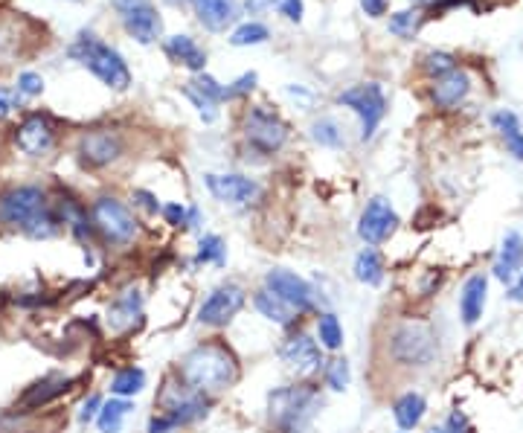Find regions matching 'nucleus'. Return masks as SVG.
<instances>
[{"label": "nucleus", "mask_w": 523, "mask_h": 433, "mask_svg": "<svg viewBox=\"0 0 523 433\" xmlns=\"http://www.w3.org/2000/svg\"><path fill=\"white\" fill-rule=\"evenodd\" d=\"M178 375L189 390L201 396H218L239 381V358L224 343H198L181 358Z\"/></svg>", "instance_id": "nucleus-1"}, {"label": "nucleus", "mask_w": 523, "mask_h": 433, "mask_svg": "<svg viewBox=\"0 0 523 433\" xmlns=\"http://www.w3.org/2000/svg\"><path fill=\"white\" fill-rule=\"evenodd\" d=\"M59 224L62 221L41 186H15L0 195V227L18 230L30 239H53Z\"/></svg>", "instance_id": "nucleus-2"}, {"label": "nucleus", "mask_w": 523, "mask_h": 433, "mask_svg": "<svg viewBox=\"0 0 523 433\" xmlns=\"http://www.w3.org/2000/svg\"><path fill=\"white\" fill-rule=\"evenodd\" d=\"M320 410V393L308 384L279 387L268 396V419L279 433H306Z\"/></svg>", "instance_id": "nucleus-3"}, {"label": "nucleus", "mask_w": 523, "mask_h": 433, "mask_svg": "<svg viewBox=\"0 0 523 433\" xmlns=\"http://www.w3.org/2000/svg\"><path fill=\"white\" fill-rule=\"evenodd\" d=\"M70 56L79 64H85L96 79H102L114 91H125L131 85V73L125 67L123 56L111 50L108 44L96 41L93 35H79V41L70 47Z\"/></svg>", "instance_id": "nucleus-4"}, {"label": "nucleus", "mask_w": 523, "mask_h": 433, "mask_svg": "<svg viewBox=\"0 0 523 433\" xmlns=\"http://www.w3.org/2000/svg\"><path fill=\"white\" fill-rule=\"evenodd\" d=\"M91 224L102 233V239L108 245H117V248L131 245L140 233V224H137L134 213L125 207L123 201H117L111 195H102V198L93 201Z\"/></svg>", "instance_id": "nucleus-5"}, {"label": "nucleus", "mask_w": 523, "mask_h": 433, "mask_svg": "<svg viewBox=\"0 0 523 433\" xmlns=\"http://www.w3.org/2000/svg\"><path fill=\"white\" fill-rule=\"evenodd\" d=\"M390 355L401 367H428L436 358V338L425 323H399L390 332Z\"/></svg>", "instance_id": "nucleus-6"}, {"label": "nucleus", "mask_w": 523, "mask_h": 433, "mask_svg": "<svg viewBox=\"0 0 523 433\" xmlns=\"http://www.w3.org/2000/svg\"><path fill=\"white\" fill-rule=\"evenodd\" d=\"M245 140L262 155H274L288 140V125L268 108H253L245 117Z\"/></svg>", "instance_id": "nucleus-7"}, {"label": "nucleus", "mask_w": 523, "mask_h": 433, "mask_svg": "<svg viewBox=\"0 0 523 433\" xmlns=\"http://www.w3.org/2000/svg\"><path fill=\"white\" fill-rule=\"evenodd\" d=\"M245 303H247L245 288L236 285V282H224V285L213 288L210 297L201 303L198 320H201L204 326H210V329H221V326L233 323V317L245 309Z\"/></svg>", "instance_id": "nucleus-8"}, {"label": "nucleus", "mask_w": 523, "mask_h": 433, "mask_svg": "<svg viewBox=\"0 0 523 433\" xmlns=\"http://www.w3.org/2000/svg\"><path fill=\"white\" fill-rule=\"evenodd\" d=\"M340 105L352 108L358 117H361V137L370 140L375 134V128L381 125L384 114H387V99L384 91L378 85H358V88H349V91L340 93Z\"/></svg>", "instance_id": "nucleus-9"}, {"label": "nucleus", "mask_w": 523, "mask_h": 433, "mask_svg": "<svg viewBox=\"0 0 523 433\" xmlns=\"http://www.w3.org/2000/svg\"><path fill=\"white\" fill-rule=\"evenodd\" d=\"M160 416H166L175 428L189 425L201 416H207V396L189 390L186 384H169L160 396Z\"/></svg>", "instance_id": "nucleus-10"}, {"label": "nucleus", "mask_w": 523, "mask_h": 433, "mask_svg": "<svg viewBox=\"0 0 523 433\" xmlns=\"http://www.w3.org/2000/svg\"><path fill=\"white\" fill-rule=\"evenodd\" d=\"M114 6H117V15L128 35H134L140 44H152L160 38L163 21L152 0H114Z\"/></svg>", "instance_id": "nucleus-11"}, {"label": "nucleus", "mask_w": 523, "mask_h": 433, "mask_svg": "<svg viewBox=\"0 0 523 433\" xmlns=\"http://www.w3.org/2000/svg\"><path fill=\"white\" fill-rule=\"evenodd\" d=\"M265 291H271L274 297H279L285 306H291L297 314L314 309V288L303 277H297L294 271H285V268L268 271L265 274Z\"/></svg>", "instance_id": "nucleus-12"}, {"label": "nucleus", "mask_w": 523, "mask_h": 433, "mask_svg": "<svg viewBox=\"0 0 523 433\" xmlns=\"http://www.w3.org/2000/svg\"><path fill=\"white\" fill-rule=\"evenodd\" d=\"M396 227H399V213L393 210V204L387 198H372L358 221V236L367 245H384L396 233Z\"/></svg>", "instance_id": "nucleus-13"}, {"label": "nucleus", "mask_w": 523, "mask_h": 433, "mask_svg": "<svg viewBox=\"0 0 523 433\" xmlns=\"http://www.w3.org/2000/svg\"><path fill=\"white\" fill-rule=\"evenodd\" d=\"M76 384V378L62 375V372H53V375H44L38 381H32L30 387L21 393V399L15 404V413H32V410H41L50 402H56L59 396L70 393Z\"/></svg>", "instance_id": "nucleus-14"}, {"label": "nucleus", "mask_w": 523, "mask_h": 433, "mask_svg": "<svg viewBox=\"0 0 523 433\" xmlns=\"http://www.w3.org/2000/svg\"><path fill=\"white\" fill-rule=\"evenodd\" d=\"M15 143L24 155L44 157L56 146V125L47 114H30L24 123L18 125Z\"/></svg>", "instance_id": "nucleus-15"}, {"label": "nucleus", "mask_w": 523, "mask_h": 433, "mask_svg": "<svg viewBox=\"0 0 523 433\" xmlns=\"http://www.w3.org/2000/svg\"><path fill=\"white\" fill-rule=\"evenodd\" d=\"M279 358H282V364H285L288 370L294 372V375H300V378L314 375V372L320 370V364H323L317 341H311L303 332H300V335H291L288 341L282 343Z\"/></svg>", "instance_id": "nucleus-16"}, {"label": "nucleus", "mask_w": 523, "mask_h": 433, "mask_svg": "<svg viewBox=\"0 0 523 433\" xmlns=\"http://www.w3.org/2000/svg\"><path fill=\"white\" fill-rule=\"evenodd\" d=\"M120 155H123V140H120L117 131L99 128V131H88V134L79 140V157H82V163L91 166V169L108 166V163H114Z\"/></svg>", "instance_id": "nucleus-17"}, {"label": "nucleus", "mask_w": 523, "mask_h": 433, "mask_svg": "<svg viewBox=\"0 0 523 433\" xmlns=\"http://www.w3.org/2000/svg\"><path fill=\"white\" fill-rule=\"evenodd\" d=\"M207 186L218 201L233 204V207H247L262 195L259 184L245 175H207Z\"/></svg>", "instance_id": "nucleus-18"}, {"label": "nucleus", "mask_w": 523, "mask_h": 433, "mask_svg": "<svg viewBox=\"0 0 523 433\" xmlns=\"http://www.w3.org/2000/svg\"><path fill=\"white\" fill-rule=\"evenodd\" d=\"M143 314V291L140 288H123L111 306H108V326L111 332H128L134 326V320Z\"/></svg>", "instance_id": "nucleus-19"}, {"label": "nucleus", "mask_w": 523, "mask_h": 433, "mask_svg": "<svg viewBox=\"0 0 523 433\" xmlns=\"http://www.w3.org/2000/svg\"><path fill=\"white\" fill-rule=\"evenodd\" d=\"M486 300H489V279L486 274H474L465 279L460 294V317L465 326H477L483 311H486Z\"/></svg>", "instance_id": "nucleus-20"}, {"label": "nucleus", "mask_w": 523, "mask_h": 433, "mask_svg": "<svg viewBox=\"0 0 523 433\" xmlns=\"http://www.w3.org/2000/svg\"><path fill=\"white\" fill-rule=\"evenodd\" d=\"M523 271V236L518 230H509L503 236V245L497 250V259H494V277L500 282H512Z\"/></svg>", "instance_id": "nucleus-21"}, {"label": "nucleus", "mask_w": 523, "mask_h": 433, "mask_svg": "<svg viewBox=\"0 0 523 433\" xmlns=\"http://www.w3.org/2000/svg\"><path fill=\"white\" fill-rule=\"evenodd\" d=\"M471 91V79H468V73L465 70H451V73H445V76H439L436 79V85H433V102H436V108H454V105H460L462 99L468 96Z\"/></svg>", "instance_id": "nucleus-22"}, {"label": "nucleus", "mask_w": 523, "mask_h": 433, "mask_svg": "<svg viewBox=\"0 0 523 433\" xmlns=\"http://www.w3.org/2000/svg\"><path fill=\"white\" fill-rule=\"evenodd\" d=\"M207 30H227L236 21V0H189Z\"/></svg>", "instance_id": "nucleus-23"}, {"label": "nucleus", "mask_w": 523, "mask_h": 433, "mask_svg": "<svg viewBox=\"0 0 523 433\" xmlns=\"http://www.w3.org/2000/svg\"><path fill=\"white\" fill-rule=\"evenodd\" d=\"M425 413H428V402H425V396L416 393V390H410V393L399 396L396 404H393V419H396V425H399L401 431H413V428H419L422 419H425Z\"/></svg>", "instance_id": "nucleus-24"}, {"label": "nucleus", "mask_w": 523, "mask_h": 433, "mask_svg": "<svg viewBox=\"0 0 523 433\" xmlns=\"http://www.w3.org/2000/svg\"><path fill=\"white\" fill-rule=\"evenodd\" d=\"M166 53H169V59H175L178 64H186L189 70H204V64H207L204 50L189 35H172L166 41Z\"/></svg>", "instance_id": "nucleus-25"}, {"label": "nucleus", "mask_w": 523, "mask_h": 433, "mask_svg": "<svg viewBox=\"0 0 523 433\" xmlns=\"http://www.w3.org/2000/svg\"><path fill=\"white\" fill-rule=\"evenodd\" d=\"M253 306H256V311H259L265 320H271V323H277V326H291V323L297 320V311L291 309V306H285L279 297H274V294L265 291V288H259V291L253 294Z\"/></svg>", "instance_id": "nucleus-26"}, {"label": "nucleus", "mask_w": 523, "mask_h": 433, "mask_svg": "<svg viewBox=\"0 0 523 433\" xmlns=\"http://www.w3.org/2000/svg\"><path fill=\"white\" fill-rule=\"evenodd\" d=\"M355 279L364 282V285H381L384 282V259L381 253L372 248H364L355 256Z\"/></svg>", "instance_id": "nucleus-27"}, {"label": "nucleus", "mask_w": 523, "mask_h": 433, "mask_svg": "<svg viewBox=\"0 0 523 433\" xmlns=\"http://www.w3.org/2000/svg\"><path fill=\"white\" fill-rule=\"evenodd\" d=\"M492 123L494 128L500 131V137L506 140V149L518 157V160H523V131L518 117H515L512 111H497L492 117Z\"/></svg>", "instance_id": "nucleus-28"}, {"label": "nucleus", "mask_w": 523, "mask_h": 433, "mask_svg": "<svg viewBox=\"0 0 523 433\" xmlns=\"http://www.w3.org/2000/svg\"><path fill=\"white\" fill-rule=\"evenodd\" d=\"M128 413H131V404L125 402V399L102 402L99 416H96V428H99L102 433H120L123 431V422Z\"/></svg>", "instance_id": "nucleus-29"}, {"label": "nucleus", "mask_w": 523, "mask_h": 433, "mask_svg": "<svg viewBox=\"0 0 523 433\" xmlns=\"http://www.w3.org/2000/svg\"><path fill=\"white\" fill-rule=\"evenodd\" d=\"M143 387H146V372L140 367H125L111 378V393L117 399H131V396L143 393Z\"/></svg>", "instance_id": "nucleus-30"}, {"label": "nucleus", "mask_w": 523, "mask_h": 433, "mask_svg": "<svg viewBox=\"0 0 523 433\" xmlns=\"http://www.w3.org/2000/svg\"><path fill=\"white\" fill-rule=\"evenodd\" d=\"M317 341L329 352H338L340 346H343V326H340V320L332 311L317 317Z\"/></svg>", "instance_id": "nucleus-31"}, {"label": "nucleus", "mask_w": 523, "mask_h": 433, "mask_svg": "<svg viewBox=\"0 0 523 433\" xmlns=\"http://www.w3.org/2000/svg\"><path fill=\"white\" fill-rule=\"evenodd\" d=\"M352 381V372H349V361L346 358H335L326 364V387L335 390V393H343Z\"/></svg>", "instance_id": "nucleus-32"}, {"label": "nucleus", "mask_w": 523, "mask_h": 433, "mask_svg": "<svg viewBox=\"0 0 523 433\" xmlns=\"http://www.w3.org/2000/svg\"><path fill=\"white\" fill-rule=\"evenodd\" d=\"M224 253H227V248H224L221 236L210 233V236H204L201 245H198V262H201V265H221V262H224Z\"/></svg>", "instance_id": "nucleus-33"}, {"label": "nucleus", "mask_w": 523, "mask_h": 433, "mask_svg": "<svg viewBox=\"0 0 523 433\" xmlns=\"http://www.w3.org/2000/svg\"><path fill=\"white\" fill-rule=\"evenodd\" d=\"M262 41H268V27H262V24H242L230 35V44H236V47H250V44H262Z\"/></svg>", "instance_id": "nucleus-34"}, {"label": "nucleus", "mask_w": 523, "mask_h": 433, "mask_svg": "<svg viewBox=\"0 0 523 433\" xmlns=\"http://www.w3.org/2000/svg\"><path fill=\"white\" fill-rule=\"evenodd\" d=\"M311 137L320 143V146H340L343 143V137H340V128L335 120H317V123L311 125Z\"/></svg>", "instance_id": "nucleus-35"}, {"label": "nucleus", "mask_w": 523, "mask_h": 433, "mask_svg": "<svg viewBox=\"0 0 523 433\" xmlns=\"http://www.w3.org/2000/svg\"><path fill=\"white\" fill-rule=\"evenodd\" d=\"M163 216L172 227H195L198 224V210H186L181 204H169L163 207Z\"/></svg>", "instance_id": "nucleus-36"}, {"label": "nucleus", "mask_w": 523, "mask_h": 433, "mask_svg": "<svg viewBox=\"0 0 523 433\" xmlns=\"http://www.w3.org/2000/svg\"><path fill=\"white\" fill-rule=\"evenodd\" d=\"M390 30L396 32V35H404V38H410L413 32L419 30V12H399V15H393V21H390Z\"/></svg>", "instance_id": "nucleus-37"}, {"label": "nucleus", "mask_w": 523, "mask_h": 433, "mask_svg": "<svg viewBox=\"0 0 523 433\" xmlns=\"http://www.w3.org/2000/svg\"><path fill=\"white\" fill-rule=\"evenodd\" d=\"M425 70H428V73H436V76H445V73L457 70V62H454V56H448V53H431V56L425 59Z\"/></svg>", "instance_id": "nucleus-38"}, {"label": "nucleus", "mask_w": 523, "mask_h": 433, "mask_svg": "<svg viewBox=\"0 0 523 433\" xmlns=\"http://www.w3.org/2000/svg\"><path fill=\"white\" fill-rule=\"evenodd\" d=\"M186 96H189V99L198 105V111H201V117H204L207 123H210V120H216V102H210L204 93H198L195 88H192V85L186 88Z\"/></svg>", "instance_id": "nucleus-39"}, {"label": "nucleus", "mask_w": 523, "mask_h": 433, "mask_svg": "<svg viewBox=\"0 0 523 433\" xmlns=\"http://www.w3.org/2000/svg\"><path fill=\"white\" fill-rule=\"evenodd\" d=\"M41 91H44V79H41L38 73H21V79H18V93H24V96H38Z\"/></svg>", "instance_id": "nucleus-40"}, {"label": "nucleus", "mask_w": 523, "mask_h": 433, "mask_svg": "<svg viewBox=\"0 0 523 433\" xmlns=\"http://www.w3.org/2000/svg\"><path fill=\"white\" fill-rule=\"evenodd\" d=\"M431 433H471V428H468V419L457 410V413L448 416V422L442 428H433Z\"/></svg>", "instance_id": "nucleus-41"}, {"label": "nucleus", "mask_w": 523, "mask_h": 433, "mask_svg": "<svg viewBox=\"0 0 523 433\" xmlns=\"http://www.w3.org/2000/svg\"><path fill=\"white\" fill-rule=\"evenodd\" d=\"M18 102H21V93H15L12 88H0V120L9 117L18 108Z\"/></svg>", "instance_id": "nucleus-42"}, {"label": "nucleus", "mask_w": 523, "mask_h": 433, "mask_svg": "<svg viewBox=\"0 0 523 433\" xmlns=\"http://www.w3.org/2000/svg\"><path fill=\"white\" fill-rule=\"evenodd\" d=\"M99 407H102V399H99V396H91L88 402L82 404V410H79V422H82V425H91V422H96Z\"/></svg>", "instance_id": "nucleus-43"}, {"label": "nucleus", "mask_w": 523, "mask_h": 433, "mask_svg": "<svg viewBox=\"0 0 523 433\" xmlns=\"http://www.w3.org/2000/svg\"><path fill=\"white\" fill-rule=\"evenodd\" d=\"M253 85H256V73H245L239 82H233V88H227V99H233V96H242V93L253 91Z\"/></svg>", "instance_id": "nucleus-44"}, {"label": "nucleus", "mask_w": 523, "mask_h": 433, "mask_svg": "<svg viewBox=\"0 0 523 433\" xmlns=\"http://www.w3.org/2000/svg\"><path fill=\"white\" fill-rule=\"evenodd\" d=\"M279 9H282V15L288 21H300L303 18V0H282Z\"/></svg>", "instance_id": "nucleus-45"}, {"label": "nucleus", "mask_w": 523, "mask_h": 433, "mask_svg": "<svg viewBox=\"0 0 523 433\" xmlns=\"http://www.w3.org/2000/svg\"><path fill=\"white\" fill-rule=\"evenodd\" d=\"M387 3H390V0H361L364 12H367L370 18H381V15L387 12Z\"/></svg>", "instance_id": "nucleus-46"}, {"label": "nucleus", "mask_w": 523, "mask_h": 433, "mask_svg": "<svg viewBox=\"0 0 523 433\" xmlns=\"http://www.w3.org/2000/svg\"><path fill=\"white\" fill-rule=\"evenodd\" d=\"M509 300L512 303H523V271L509 282Z\"/></svg>", "instance_id": "nucleus-47"}, {"label": "nucleus", "mask_w": 523, "mask_h": 433, "mask_svg": "<svg viewBox=\"0 0 523 433\" xmlns=\"http://www.w3.org/2000/svg\"><path fill=\"white\" fill-rule=\"evenodd\" d=\"M134 198H137V201H140V207H146L149 213H157V210H160V204L154 201V195L143 192V189H140V192H134Z\"/></svg>", "instance_id": "nucleus-48"}, {"label": "nucleus", "mask_w": 523, "mask_h": 433, "mask_svg": "<svg viewBox=\"0 0 523 433\" xmlns=\"http://www.w3.org/2000/svg\"><path fill=\"white\" fill-rule=\"evenodd\" d=\"M282 0H247V12H265V9H274Z\"/></svg>", "instance_id": "nucleus-49"}, {"label": "nucleus", "mask_w": 523, "mask_h": 433, "mask_svg": "<svg viewBox=\"0 0 523 433\" xmlns=\"http://www.w3.org/2000/svg\"><path fill=\"white\" fill-rule=\"evenodd\" d=\"M422 3H433V0H422Z\"/></svg>", "instance_id": "nucleus-50"}, {"label": "nucleus", "mask_w": 523, "mask_h": 433, "mask_svg": "<svg viewBox=\"0 0 523 433\" xmlns=\"http://www.w3.org/2000/svg\"><path fill=\"white\" fill-rule=\"evenodd\" d=\"M172 433H175V431H172Z\"/></svg>", "instance_id": "nucleus-51"}]
</instances>
